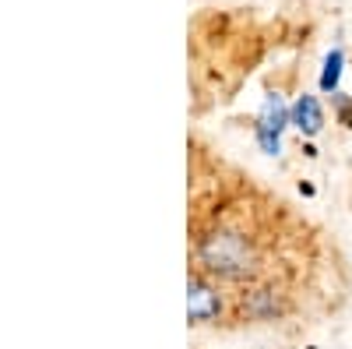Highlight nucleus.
Listing matches in <instances>:
<instances>
[{
    "mask_svg": "<svg viewBox=\"0 0 352 349\" xmlns=\"http://www.w3.org/2000/svg\"><path fill=\"white\" fill-rule=\"evenodd\" d=\"M289 124H292V106H285L282 96L272 92L268 99H264V109H261L257 124H254V138H257L264 156H278L282 152V134H285Z\"/></svg>",
    "mask_w": 352,
    "mask_h": 349,
    "instance_id": "f257e3e1",
    "label": "nucleus"
},
{
    "mask_svg": "<svg viewBox=\"0 0 352 349\" xmlns=\"http://www.w3.org/2000/svg\"><path fill=\"white\" fill-rule=\"evenodd\" d=\"M187 317L194 328H204V325H219L222 317V293L215 279H208L204 272H190V293H187Z\"/></svg>",
    "mask_w": 352,
    "mask_h": 349,
    "instance_id": "f03ea898",
    "label": "nucleus"
},
{
    "mask_svg": "<svg viewBox=\"0 0 352 349\" xmlns=\"http://www.w3.org/2000/svg\"><path fill=\"white\" fill-rule=\"evenodd\" d=\"M240 310H243V317H250V321L268 325V321H282V317L292 310V304L275 286H250V289L240 293Z\"/></svg>",
    "mask_w": 352,
    "mask_h": 349,
    "instance_id": "7ed1b4c3",
    "label": "nucleus"
},
{
    "mask_svg": "<svg viewBox=\"0 0 352 349\" xmlns=\"http://www.w3.org/2000/svg\"><path fill=\"white\" fill-rule=\"evenodd\" d=\"M292 127H296L300 134H307V138L324 131V109H320V103L314 96L303 92L296 103H292Z\"/></svg>",
    "mask_w": 352,
    "mask_h": 349,
    "instance_id": "20e7f679",
    "label": "nucleus"
},
{
    "mask_svg": "<svg viewBox=\"0 0 352 349\" xmlns=\"http://www.w3.org/2000/svg\"><path fill=\"white\" fill-rule=\"evenodd\" d=\"M342 71H345V50L335 46V50H328L324 67H320V92H324V96H338Z\"/></svg>",
    "mask_w": 352,
    "mask_h": 349,
    "instance_id": "39448f33",
    "label": "nucleus"
},
{
    "mask_svg": "<svg viewBox=\"0 0 352 349\" xmlns=\"http://www.w3.org/2000/svg\"><path fill=\"white\" fill-rule=\"evenodd\" d=\"M331 103H335V109H338V120H342L345 127H352V99H349L345 92H338V96H331Z\"/></svg>",
    "mask_w": 352,
    "mask_h": 349,
    "instance_id": "423d86ee",
    "label": "nucleus"
}]
</instances>
